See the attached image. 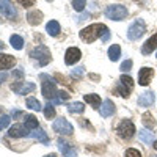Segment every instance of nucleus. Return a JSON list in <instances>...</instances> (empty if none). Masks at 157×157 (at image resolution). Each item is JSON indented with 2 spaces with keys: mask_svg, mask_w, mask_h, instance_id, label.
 Returning a JSON list of instances; mask_svg holds the SVG:
<instances>
[{
  "mask_svg": "<svg viewBox=\"0 0 157 157\" xmlns=\"http://www.w3.org/2000/svg\"><path fill=\"white\" fill-rule=\"evenodd\" d=\"M44 157H57V154H47V155H44Z\"/></svg>",
  "mask_w": 157,
  "mask_h": 157,
  "instance_id": "obj_41",
  "label": "nucleus"
},
{
  "mask_svg": "<svg viewBox=\"0 0 157 157\" xmlns=\"http://www.w3.org/2000/svg\"><path fill=\"white\" fill-rule=\"evenodd\" d=\"M120 57H121V47L118 46V44L110 46L109 47V58L112 61H118V60H120Z\"/></svg>",
  "mask_w": 157,
  "mask_h": 157,
  "instance_id": "obj_21",
  "label": "nucleus"
},
{
  "mask_svg": "<svg viewBox=\"0 0 157 157\" xmlns=\"http://www.w3.org/2000/svg\"><path fill=\"white\" fill-rule=\"evenodd\" d=\"M30 57L38 61L39 66H46V64L50 61V50H49L46 46L39 44L38 47H35V49L30 52Z\"/></svg>",
  "mask_w": 157,
  "mask_h": 157,
  "instance_id": "obj_3",
  "label": "nucleus"
},
{
  "mask_svg": "<svg viewBox=\"0 0 157 157\" xmlns=\"http://www.w3.org/2000/svg\"><path fill=\"white\" fill-rule=\"evenodd\" d=\"M35 83H25V82H14L11 83V90L14 91L16 94H29L35 90Z\"/></svg>",
  "mask_w": 157,
  "mask_h": 157,
  "instance_id": "obj_10",
  "label": "nucleus"
},
{
  "mask_svg": "<svg viewBox=\"0 0 157 157\" xmlns=\"http://www.w3.org/2000/svg\"><path fill=\"white\" fill-rule=\"evenodd\" d=\"M17 2H19L22 6H25V8H30V6L35 5V0H17Z\"/></svg>",
  "mask_w": 157,
  "mask_h": 157,
  "instance_id": "obj_36",
  "label": "nucleus"
},
{
  "mask_svg": "<svg viewBox=\"0 0 157 157\" xmlns=\"http://www.w3.org/2000/svg\"><path fill=\"white\" fill-rule=\"evenodd\" d=\"M41 93L43 96L47 99V101H52L54 102L55 101V96L58 94V91H57V83L54 82V78H52L50 75L47 74H41Z\"/></svg>",
  "mask_w": 157,
  "mask_h": 157,
  "instance_id": "obj_2",
  "label": "nucleus"
},
{
  "mask_svg": "<svg viewBox=\"0 0 157 157\" xmlns=\"http://www.w3.org/2000/svg\"><path fill=\"white\" fill-rule=\"evenodd\" d=\"M58 99L63 102V101H68L69 99V94L66 93V91H58Z\"/></svg>",
  "mask_w": 157,
  "mask_h": 157,
  "instance_id": "obj_37",
  "label": "nucleus"
},
{
  "mask_svg": "<svg viewBox=\"0 0 157 157\" xmlns=\"http://www.w3.org/2000/svg\"><path fill=\"white\" fill-rule=\"evenodd\" d=\"M46 32L50 35V36H58L60 33V24L57 21H50L47 25H46Z\"/></svg>",
  "mask_w": 157,
  "mask_h": 157,
  "instance_id": "obj_22",
  "label": "nucleus"
},
{
  "mask_svg": "<svg viewBox=\"0 0 157 157\" xmlns=\"http://www.w3.org/2000/svg\"><path fill=\"white\" fill-rule=\"evenodd\" d=\"M10 116L8 115H2V116H0V130H2V129H5V127H8L10 126Z\"/></svg>",
  "mask_w": 157,
  "mask_h": 157,
  "instance_id": "obj_33",
  "label": "nucleus"
},
{
  "mask_svg": "<svg viewBox=\"0 0 157 157\" xmlns=\"http://www.w3.org/2000/svg\"><path fill=\"white\" fill-rule=\"evenodd\" d=\"M3 49H5V44H3L2 41H0V50H3Z\"/></svg>",
  "mask_w": 157,
  "mask_h": 157,
  "instance_id": "obj_40",
  "label": "nucleus"
},
{
  "mask_svg": "<svg viewBox=\"0 0 157 157\" xmlns=\"http://www.w3.org/2000/svg\"><path fill=\"white\" fill-rule=\"evenodd\" d=\"M27 22L30 25H39L43 22V13L38 10H32L27 13Z\"/></svg>",
  "mask_w": 157,
  "mask_h": 157,
  "instance_id": "obj_15",
  "label": "nucleus"
},
{
  "mask_svg": "<svg viewBox=\"0 0 157 157\" xmlns=\"http://www.w3.org/2000/svg\"><path fill=\"white\" fill-rule=\"evenodd\" d=\"M14 63H16V58H14V57L6 55V54L0 55V69H2V71L13 68V66H14Z\"/></svg>",
  "mask_w": 157,
  "mask_h": 157,
  "instance_id": "obj_18",
  "label": "nucleus"
},
{
  "mask_svg": "<svg viewBox=\"0 0 157 157\" xmlns=\"http://www.w3.org/2000/svg\"><path fill=\"white\" fill-rule=\"evenodd\" d=\"M152 75H154V71H152L151 68H141L140 72H138V83H140L141 86L149 85Z\"/></svg>",
  "mask_w": 157,
  "mask_h": 157,
  "instance_id": "obj_13",
  "label": "nucleus"
},
{
  "mask_svg": "<svg viewBox=\"0 0 157 157\" xmlns=\"http://www.w3.org/2000/svg\"><path fill=\"white\" fill-rule=\"evenodd\" d=\"M130 68H132V60H126V61H123V64H121V71L123 72H127V71H130Z\"/></svg>",
  "mask_w": 157,
  "mask_h": 157,
  "instance_id": "obj_35",
  "label": "nucleus"
},
{
  "mask_svg": "<svg viewBox=\"0 0 157 157\" xmlns=\"http://www.w3.org/2000/svg\"><path fill=\"white\" fill-rule=\"evenodd\" d=\"M101 116H104V118H109V116H112L113 113H115V105H113V102L110 101V99H105L102 102V105H101Z\"/></svg>",
  "mask_w": 157,
  "mask_h": 157,
  "instance_id": "obj_16",
  "label": "nucleus"
},
{
  "mask_svg": "<svg viewBox=\"0 0 157 157\" xmlns=\"http://www.w3.org/2000/svg\"><path fill=\"white\" fill-rule=\"evenodd\" d=\"M155 47H157V33L155 35H152L148 41L143 44V47H141V54L143 55H149L152 50H155Z\"/></svg>",
  "mask_w": 157,
  "mask_h": 157,
  "instance_id": "obj_14",
  "label": "nucleus"
},
{
  "mask_svg": "<svg viewBox=\"0 0 157 157\" xmlns=\"http://www.w3.org/2000/svg\"><path fill=\"white\" fill-rule=\"evenodd\" d=\"M101 36H102V41H107L110 38V32L107 29V25L104 24H91L83 30H80V39L85 43H93Z\"/></svg>",
  "mask_w": 157,
  "mask_h": 157,
  "instance_id": "obj_1",
  "label": "nucleus"
},
{
  "mask_svg": "<svg viewBox=\"0 0 157 157\" xmlns=\"http://www.w3.org/2000/svg\"><path fill=\"white\" fill-rule=\"evenodd\" d=\"M30 137L32 138H35V140H38V141H41L43 145H47L49 143V137H47V134L44 132L43 129H35V130H32V134H30Z\"/></svg>",
  "mask_w": 157,
  "mask_h": 157,
  "instance_id": "obj_19",
  "label": "nucleus"
},
{
  "mask_svg": "<svg viewBox=\"0 0 157 157\" xmlns=\"http://www.w3.org/2000/svg\"><path fill=\"white\" fill-rule=\"evenodd\" d=\"M138 138H140L143 143H146V145H151V143H154V141H155V140H154V135H152V132H149L148 129H143V130H140Z\"/></svg>",
  "mask_w": 157,
  "mask_h": 157,
  "instance_id": "obj_20",
  "label": "nucleus"
},
{
  "mask_svg": "<svg viewBox=\"0 0 157 157\" xmlns=\"http://www.w3.org/2000/svg\"><path fill=\"white\" fill-rule=\"evenodd\" d=\"M10 43H11V46L14 47L16 50H21V49L24 47V39H22L19 35H11Z\"/></svg>",
  "mask_w": 157,
  "mask_h": 157,
  "instance_id": "obj_23",
  "label": "nucleus"
},
{
  "mask_svg": "<svg viewBox=\"0 0 157 157\" xmlns=\"http://www.w3.org/2000/svg\"><path fill=\"white\" fill-rule=\"evenodd\" d=\"M154 104V93L152 91H146L138 98V105L140 107H151Z\"/></svg>",
  "mask_w": 157,
  "mask_h": 157,
  "instance_id": "obj_17",
  "label": "nucleus"
},
{
  "mask_svg": "<svg viewBox=\"0 0 157 157\" xmlns=\"http://www.w3.org/2000/svg\"><path fill=\"white\" fill-rule=\"evenodd\" d=\"M83 74V68H77V71H72V75L74 77H80Z\"/></svg>",
  "mask_w": 157,
  "mask_h": 157,
  "instance_id": "obj_38",
  "label": "nucleus"
},
{
  "mask_svg": "<svg viewBox=\"0 0 157 157\" xmlns=\"http://www.w3.org/2000/svg\"><path fill=\"white\" fill-rule=\"evenodd\" d=\"M115 91H116V93L120 94L121 98H129V93H130V90H129V88H126V85H123L121 82L118 83V86L115 88Z\"/></svg>",
  "mask_w": 157,
  "mask_h": 157,
  "instance_id": "obj_29",
  "label": "nucleus"
},
{
  "mask_svg": "<svg viewBox=\"0 0 157 157\" xmlns=\"http://www.w3.org/2000/svg\"><path fill=\"white\" fill-rule=\"evenodd\" d=\"M85 102H88V104H91L94 109H98L99 105H101V98L98 96V94H85Z\"/></svg>",
  "mask_w": 157,
  "mask_h": 157,
  "instance_id": "obj_24",
  "label": "nucleus"
},
{
  "mask_svg": "<svg viewBox=\"0 0 157 157\" xmlns=\"http://www.w3.org/2000/svg\"><path fill=\"white\" fill-rule=\"evenodd\" d=\"M0 83H2V82H0Z\"/></svg>",
  "mask_w": 157,
  "mask_h": 157,
  "instance_id": "obj_44",
  "label": "nucleus"
},
{
  "mask_svg": "<svg viewBox=\"0 0 157 157\" xmlns=\"http://www.w3.org/2000/svg\"><path fill=\"white\" fill-rule=\"evenodd\" d=\"M135 2H137V0H135Z\"/></svg>",
  "mask_w": 157,
  "mask_h": 157,
  "instance_id": "obj_45",
  "label": "nucleus"
},
{
  "mask_svg": "<svg viewBox=\"0 0 157 157\" xmlns=\"http://www.w3.org/2000/svg\"><path fill=\"white\" fill-rule=\"evenodd\" d=\"M13 75L17 77V78H21V77L24 75V72H22V71H13Z\"/></svg>",
  "mask_w": 157,
  "mask_h": 157,
  "instance_id": "obj_39",
  "label": "nucleus"
},
{
  "mask_svg": "<svg viewBox=\"0 0 157 157\" xmlns=\"http://www.w3.org/2000/svg\"><path fill=\"white\" fill-rule=\"evenodd\" d=\"M145 32H146L145 22H143L141 19H138V21H135V22L129 27V30H127V38L130 39V41H135V39H138V38H141L143 35H145Z\"/></svg>",
  "mask_w": 157,
  "mask_h": 157,
  "instance_id": "obj_5",
  "label": "nucleus"
},
{
  "mask_svg": "<svg viewBox=\"0 0 157 157\" xmlns=\"http://www.w3.org/2000/svg\"><path fill=\"white\" fill-rule=\"evenodd\" d=\"M86 6V0H72V8L78 13H82Z\"/></svg>",
  "mask_w": 157,
  "mask_h": 157,
  "instance_id": "obj_31",
  "label": "nucleus"
},
{
  "mask_svg": "<svg viewBox=\"0 0 157 157\" xmlns=\"http://www.w3.org/2000/svg\"><path fill=\"white\" fill-rule=\"evenodd\" d=\"M0 14H3L8 19H14L17 16V11L10 0H0Z\"/></svg>",
  "mask_w": 157,
  "mask_h": 157,
  "instance_id": "obj_9",
  "label": "nucleus"
},
{
  "mask_svg": "<svg viewBox=\"0 0 157 157\" xmlns=\"http://www.w3.org/2000/svg\"><path fill=\"white\" fill-rule=\"evenodd\" d=\"M68 110L71 113H83L85 112V107H83V104L82 102H72L68 105Z\"/></svg>",
  "mask_w": 157,
  "mask_h": 157,
  "instance_id": "obj_26",
  "label": "nucleus"
},
{
  "mask_svg": "<svg viewBox=\"0 0 157 157\" xmlns=\"http://www.w3.org/2000/svg\"><path fill=\"white\" fill-rule=\"evenodd\" d=\"M52 127H54V130L55 132H58V134H63V135H71L72 132H74V127H72V124L66 120V118H58V120H55L54 121V124H52Z\"/></svg>",
  "mask_w": 157,
  "mask_h": 157,
  "instance_id": "obj_7",
  "label": "nucleus"
},
{
  "mask_svg": "<svg viewBox=\"0 0 157 157\" xmlns=\"http://www.w3.org/2000/svg\"><path fill=\"white\" fill-rule=\"evenodd\" d=\"M80 57H82L80 49L69 47V49L66 50V54H64V63H66L68 66H71V64H75L78 60H80Z\"/></svg>",
  "mask_w": 157,
  "mask_h": 157,
  "instance_id": "obj_11",
  "label": "nucleus"
},
{
  "mask_svg": "<svg viewBox=\"0 0 157 157\" xmlns=\"http://www.w3.org/2000/svg\"><path fill=\"white\" fill-rule=\"evenodd\" d=\"M27 107L29 109H32V110H43V107H41V102H39L38 99H35V98H29L27 99Z\"/></svg>",
  "mask_w": 157,
  "mask_h": 157,
  "instance_id": "obj_27",
  "label": "nucleus"
},
{
  "mask_svg": "<svg viewBox=\"0 0 157 157\" xmlns=\"http://www.w3.org/2000/svg\"><path fill=\"white\" fill-rule=\"evenodd\" d=\"M44 116L47 118V120H52V118H55V109H54V105H52L50 102L44 107Z\"/></svg>",
  "mask_w": 157,
  "mask_h": 157,
  "instance_id": "obj_30",
  "label": "nucleus"
},
{
  "mask_svg": "<svg viewBox=\"0 0 157 157\" xmlns=\"http://www.w3.org/2000/svg\"><path fill=\"white\" fill-rule=\"evenodd\" d=\"M32 130L25 126V124H13L8 130V137L13 138H21V137H30Z\"/></svg>",
  "mask_w": 157,
  "mask_h": 157,
  "instance_id": "obj_8",
  "label": "nucleus"
},
{
  "mask_svg": "<svg viewBox=\"0 0 157 157\" xmlns=\"http://www.w3.org/2000/svg\"><path fill=\"white\" fill-rule=\"evenodd\" d=\"M116 132H118V135H120L121 138L129 140L130 137L135 134V126H134V123L130 121V120H123L120 124H118Z\"/></svg>",
  "mask_w": 157,
  "mask_h": 157,
  "instance_id": "obj_6",
  "label": "nucleus"
},
{
  "mask_svg": "<svg viewBox=\"0 0 157 157\" xmlns=\"http://www.w3.org/2000/svg\"><path fill=\"white\" fill-rule=\"evenodd\" d=\"M120 82H121L123 85H126L129 90H132V86H134V80H132V78H130L129 75H121Z\"/></svg>",
  "mask_w": 157,
  "mask_h": 157,
  "instance_id": "obj_32",
  "label": "nucleus"
},
{
  "mask_svg": "<svg viewBox=\"0 0 157 157\" xmlns=\"http://www.w3.org/2000/svg\"><path fill=\"white\" fill-rule=\"evenodd\" d=\"M25 126L30 130H35V129H38V120L33 115H25Z\"/></svg>",
  "mask_w": 157,
  "mask_h": 157,
  "instance_id": "obj_25",
  "label": "nucleus"
},
{
  "mask_svg": "<svg viewBox=\"0 0 157 157\" xmlns=\"http://www.w3.org/2000/svg\"><path fill=\"white\" fill-rule=\"evenodd\" d=\"M141 118H143V124H145V127L151 129V127H154V126H155V121H154V118H152V115H151V113H145Z\"/></svg>",
  "mask_w": 157,
  "mask_h": 157,
  "instance_id": "obj_28",
  "label": "nucleus"
},
{
  "mask_svg": "<svg viewBox=\"0 0 157 157\" xmlns=\"http://www.w3.org/2000/svg\"><path fill=\"white\" fill-rule=\"evenodd\" d=\"M152 146H154V149H155V151H157V140H155V141H154V145H152Z\"/></svg>",
  "mask_w": 157,
  "mask_h": 157,
  "instance_id": "obj_42",
  "label": "nucleus"
},
{
  "mask_svg": "<svg viewBox=\"0 0 157 157\" xmlns=\"http://www.w3.org/2000/svg\"><path fill=\"white\" fill-rule=\"evenodd\" d=\"M151 157H157V155H151Z\"/></svg>",
  "mask_w": 157,
  "mask_h": 157,
  "instance_id": "obj_43",
  "label": "nucleus"
},
{
  "mask_svg": "<svg viewBox=\"0 0 157 157\" xmlns=\"http://www.w3.org/2000/svg\"><path fill=\"white\" fill-rule=\"evenodd\" d=\"M124 157H141V154H140V151H137V149H134V148H129V149L126 151Z\"/></svg>",
  "mask_w": 157,
  "mask_h": 157,
  "instance_id": "obj_34",
  "label": "nucleus"
},
{
  "mask_svg": "<svg viewBox=\"0 0 157 157\" xmlns=\"http://www.w3.org/2000/svg\"><path fill=\"white\" fill-rule=\"evenodd\" d=\"M57 145H58V148H60V151L63 152L64 157H77V151L69 145L68 141H64V140L58 138V140H57Z\"/></svg>",
  "mask_w": 157,
  "mask_h": 157,
  "instance_id": "obj_12",
  "label": "nucleus"
},
{
  "mask_svg": "<svg viewBox=\"0 0 157 157\" xmlns=\"http://www.w3.org/2000/svg\"><path fill=\"white\" fill-rule=\"evenodd\" d=\"M105 16L112 21H123L127 17V8L124 5H109L105 8Z\"/></svg>",
  "mask_w": 157,
  "mask_h": 157,
  "instance_id": "obj_4",
  "label": "nucleus"
}]
</instances>
